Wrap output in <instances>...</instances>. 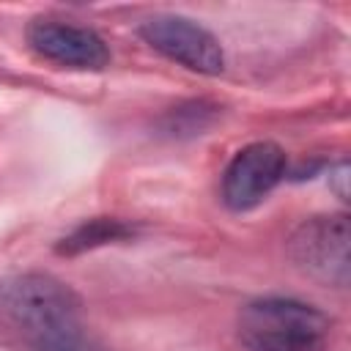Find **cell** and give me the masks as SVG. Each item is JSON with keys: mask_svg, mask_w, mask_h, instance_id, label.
<instances>
[{"mask_svg": "<svg viewBox=\"0 0 351 351\" xmlns=\"http://www.w3.org/2000/svg\"><path fill=\"white\" fill-rule=\"evenodd\" d=\"M0 335L22 351H88L80 296L47 271L0 280Z\"/></svg>", "mask_w": 351, "mask_h": 351, "instance_id": "obj_1", "label": "cell"}, {"mask_svg": "<svg viewBox=\"0 0 351 351\" xmlns=\"http://www.w3.org/2000/svg\"><path fill=\"white\" fill-rule=\"evenodd\" d=\"M332 318L310 302L261 296L239 313V340L247 351H326Z\"/></svg>", "mask_w": 351, "mask_h": 351, "instance_id": "obj_2", "label": "cell"}, {"mask_svg": "<svg viewBox=\"0 0 351 351\" xmlns=\"http://www.w3.org/2000/svg\"><path fill=\"white\" fill-rule=\"evenodd\" d=\"M348 217L318 214L304 219L288 239V258L299 271L324 285H348Z\"/></svg>", "mask_w": 351, "mask_h": 351, "instance_id": "obj_3", "label": "cell"}, {"mask_svg": "<svg viewBox=\"0 0 351 351\" xmlns=\"http://www.w3.org/2000/svg\"><path fill=\"white\" fill-rule=\"evenodd\" d=\"M137 33L151 49H156L159 55H165L167 60L189 71H197L206 77L225 71V52L219 38L189 16L154 14L140 25Z\"/></svg>", "mask_w": 351, "mask_h": 351, "instance_id": "obj_4", "label": "cell"}, {"mask_svg": "<svg viewBox=\"0 0 351 351\" xmlns=\"http://www.w3.org/2000/svg\"><path fill=\"white\" fill-rule=\"evenodd\" d=\"M288 170L285 151L271 140H258L233 154L222 173V203L230 211L255 208Z\"/></svg>", "mask_w": 351, "mask_h": 351, "instance_id": "obj_5", "label": "cell"}, {"mask_svg": "<svg viewBox=\"0 0 351 351\" xmlns=\"http://www.w3.org/2000/svg\"><path fill=\"white\" fill-rule=\"evenodd\" d=\"M27 44L41 58L82 71H99L110 66V47L107 41L82 25H71L52 16H38L27 25Z\"/></svg>", "mask_w": 351, "mask_h": 351, "instance_id": "obj_6", "label": "cell"}, {"mask_svg": "<svg viewBox=\"0 0 351 351\" xmlns=\"http://www.w3.org/2000/svg\"><path fill=\"white\" fill-rule=\"evenodd\" d=\"M132 236H134V228L129 222L115 219V217H96V219H88V222L77 225L69 236H63L58 241L55 250L60 255H77V252L96 250V247L123 241V239H132Z\"/></svg>", "mask_w": 351, "mask_h": 351, "instance_id": "obj_7", "label": "cell"}, {"mask_svg": "<svg viewBox=\"0 0 351 351\" xmlns=\"http://www.w3.org/2000/svg\"><path fill=\"white\" fill-rule=\"evenodd\" d=\"M217 110L219 107H214V104H208L203 99L184 101V104L173 107L162 118V132L170 134V137H195V134H203L214 123Z\"/></svg>", "mask_w": 351, "mask_h": 351, "instance_id": "obj_8", "label": "cell"}, {"mask_svg": "<svg viewBox=\"0 0 351 351\" xmlns=\"http://www.w3.org/2000/svg\"><path fill=\"white\" fill-rule=\"evenodd\" d=\"M329 186L340 200H348V162H337V167L329 170Z\"/></svg>", "mask_w": 351, "mask_h": 351, "instance_id": "obj_9", "label": "cell"}]
</instances>
